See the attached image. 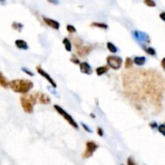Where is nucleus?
Segmentation results:
<instances>
[{
	"label": "nucleus",
	"instance_id": "nucleus-1",
	"mask_svg": "<svg viewBox=\"0 0 165 165\" xmlns=\"http://www.w3.org/2000/svg\"><path fill=\"white\" fill-rule=\"evenodd\" d=\"M34 86L32 81L28 79H14L9 81V87L17 93H28Z\"/></svg>",
	"mask_w": 165,
	"mask_h": 165
},
{
	"label": "nucleus",
	"instance_id": "nucleus-2",
	"mask_svg": "<svg viewBox=\"0 0 165 165\" xmlns=\"http://www.w3.org/2000/svg\"><path fill=\"white\" fill-rule=\"evenodd\" d=\"M35 103L36 102L32 93H24L20 97V104L22 105L23 111L27 114H32Z\"/></svg>",
	"mask_w": 165,
	"mask_h": 165
},
{
	"label": "nucleus",
	"instance_id": "nucleus-3",
	"mask_svg": "<svg viewBox=\"0 0 165 165\" xmlns=\"http://www.w3.org/2000/svg\"><path fill=\"white\" fill-rule=\"evenodd\" d=\"M53 107L55 108V110L57 111L58 114H59L61 117L64 118L65 119V121H66L69 125L72 126V127H73V128H75V129H78V124L77 123V122H76V121L73 119V118L70 115H69L62 107H60V105H53Z\"/></svg>",
	"mask_w": 165,
	"mask_h": 165
},
{
	"label": "nucleus",
	"instance_id": "nucleus-4",
	"mask_svg": "<svg viewBox=\"0 0 165 165\" xmlns=\"http://www.w3.org/2000/svg\"><path fill=\"white\" fill-rule=\"evenodd\" d=\"M106 63L109 68L112 69L118 70L122 67L123 59L118 56H108L106 58Z\"/></svg>",
	"mask_w": 165,
	"mask_h": 165
},
{
	"label": "nucleus",
	"instance_id": "nucleus-5",
	"mask_svg": "<svg viewBox=\"0 0 165 165\" xmlns=\"http://www.w3.org/2000/svg\"><path fill=\"white\" fill-rule=\"evenodd\" d=\"M98 148V145L93 141H87L85 143V150L83 152L82 157L85 159L92 157L93 153Z\"/></svg>",
	"mask_w": 165,
	"mask_h": 165
},
{
	"label": "nucleus",
	"instance_id": "nucleus-6",
	"mask_svg": "<svg viewBox=\"0 0 165 165\" xmlns=\"http://www.w3.org/2000/svg\"><path fill=\"white\" fill-rule=\"evenodd\" d=\"M35 98V102L43 104V105H48L51 103L50 96L42 92H35L32 93Z\"/></svg>",
	"mask_w": 165,
	"mask_h": 165
},
{
	"label": "nucleus",
	"instance_id": "nucleus-7",
	"mask_svg": "<svg viewBox=\"0 0 165 165\" xmlns=\"http://www.w3.org/2000/svg\"><path fill=\"white\" fill-rule=\"evenodd\" d=\"M36 70H37L38 73L40 74L41 77H43L44 78H45L46 80L48 81V83L50 84L52 86H53V88H54V89H56V88L57 87V83L55 82V81L53 80V78H52V77H51L49 74H48L47 72H45L44 70L42 68L40 67V65L39 66H36Z\"/></svg>",
	"mask_w": 165,
	"mask_h": 165
},
{
	"label": "nucleus",
	"instance_id": "nucleus-8",
	"mask_svg": "<svg viewBox=\"0 0 165 165\" xmlns=\"http://www.w3.org/2000/svg\"><path fill=\"white\" fill-rule=\"evenodd\" d=\"M133 35L135 40L139 43H149L150 42V38L145 32H139V31H134Z\"/></svg>",
	"mask_w": 165,
	"mask_h": 165
},
{
	"label": "nucleus",
	"instance_id": "nucleus-9",
	"mask_svg": "<svg viewBox=\"0 0 165 165\" xmlns=\"http://www.w3.org/2000/svg\"><path fill=\"white\" fill-rule=\"evenodd\" d=\"M93 50L92 45H84L81 46L80 48H78L76 49L77 51V54L78 56H80L81 57H85L86 56H88L91 53V51Z\"/></svg>",
	"mask_w": 165,
	"mask_h": 165
},
{
	"label": "nucleus",
	"instance_id": "nucleus-10",
	"mask_svg": "<svg viewBox=\"0 0 165 165\" xmlns=\"http://www.w3.org/2000/svg\"><path fill=\"white\" fill-rule=\"evenodd\" d=\"M43 20H44V22L45 23L46 25L48 26V27H50V28H52L53 29H54V30L57 31L60 29V23L57 22V20H52L50 18L45 17V16L43 17Z\"/></svg>",
	"mask_w": 165,
	"mask_h": 165
},
{
	"label": "nucleus",
	"instance_id": "nucleus-11",
	"mask_svg": "<svg viewBox=\"0 0 165 165\" xmlns=\"http://www.w3.org/2000/svg\"><path fill=\"white\" fill-rule=\"evenodd\" d=\"M79 67H80V71L81 73H84L86 75H91L93 73L92 67L89 65V63L80 62Z\"/></svg>",
	"mask_w": 165,
	"mask_h": 165
},
{
	"label": "nucleus",
	"instance_id": "nucleus-12",
	"mask_svg": "<svg viewBox=\"0 0 165 165\" xmlns=\"http://www.w3.org/2000/svg\"><path fill=\"white\" fill-rule=\"evenodd\" d=\"M15 44L18 49H21V50H28V44L25 40H16L15 41Z\"/></svg>",
	"mask_w": 165,
	"mask_h": 165
},
{
	"label": "nucleus",
	"instance_id": "nucleus-13",
	"mask_svg": "<svg viewBox=\"0 0 165 165\" xmlns=\"http://www.w3.org/2000/svg\"><path fill=\"white\" fill-rule=\"evenodd\" d=\"M0 85L4 89H8L9 87V81L1 71H0Z\"/></svg>",
	"mask_w": 165,
	"mask_h": 165
},
{
	"label": "nucleus",
	"instance_id": "nucleus-14",
	"mask_svg": "<svg viewBox=\"0 0 165 165\" xmlns=\"http://www.w3.org/2000/svg\"><path fill=\"white\" fill-rule=\"evenodd\" d=\"M146 60H147V59L145 57H135L133 60V62L138 66H142L145 64Z\"/></svg>",
	"mask_w": 165,
	"mask_h": 165
},
{
	"label": "nucleus",
	"instance_id": "nucleus-15",
	"mask_svg": "<svg viewBox=\"0 0 165 165\" xmlns=\"http://www.w3.org/2000/svg\"><path fill=\"white\" fill-rule=\"evenodd\" d=\"M109 70V66L108 65H104V66H100L96 69V73L98 76H102L105 74Z\"/></svg>",
	"mask_w": 165,
	"mask_h": 165
},
{
	"label": "nucleus",
	"instance_id": "nucleus-16",
	"mask_svg": "<svg viewBox=\"0 0 165 165\" xmlns=\"http://www.w3.org/2000/svg\"><path fill=\"white\" fill-rule=\"evenodd\" d=\"M91 27H94V28H101V29H104V30H106L108 29V25L105 24V23H98V22H93L90 24Z\"/></svg>",
	"mask_w": 165,
	"mask_h": 165
},
{
	"label": "nucleus",
	"instance_id": "nucleus-17",
	"mask_svg": "<svg viewBox=\"0 0 165 165\" xmlns=\"http://www.w3.org/2000/svg\"><path fill=\"white\" fill-rule=\"evenodd\" d=\"M63 44L65 46V50L67 52H71L72 51V44H71V41H70L68 38L65 37L64 40H63Z\"/></svg>",
	"mask_w": 165,
	"mask_h": 165
},
{
	"label": "nucleus",
	"instance_id": "nucleus-18",
	"mask_svg": "<svg viewBox=\"0 0 165 165\" xmlns=\"http://www.w3.org/2000/svg\"><path fill=\"white\" fill-rule=\"evenodd\" d=\"M106 48L109 50V52L111 53H116L118 52V50L117 47L111 42L106 43Z\"/></svg>",
	"mask_w": 165,
	"mask_h": 165
},
{
	"label": "nucleus",
	"instance_id": "nucleus-19",
	"mask_svg": "<svg viewBox=\"0 0 165 165\" xmlns=\"http://www.w3.org/2000/svg\"><path fill=\"white\" fill-rule=\"evenodd\" d=\"M11 28L13 30L18 31V32H21V30L23 28V24H22L21 23L19 22H13L11 24Z\"/></svg>",
	"mask_w": 165,
	"mask_h": 165
},
{
	"label": "nucleus",
	"instance_id": "nucleus-20",
	"mask_svg": "<svg viewBox=\"0 0 165 165\" xmlns=\"http://www.w3.org/2000/svg\"><path fill=\"white\" fill-rule=\"evenodd\" d=\"M73 44H74V47L75 48H80L81 46H82L83 45V40L81 39L80 37H76L73 38Z\"/></svg>",
	"mask_w": 165,
	"mask_h": 165
},
{
	"label": "nucleus",
	"instance_id": "nucleus-21",
	"mask_svg": "<svg viewBox=\"0 0 165 165\" xmlns=\"http://www.w3.org/2000/svg\"><path fill=\"white\" fill-rule=\"evenodd\" d=\"M134 62L133 60L130 57H127L125 60V69H129L133 67Z\"/></svg>",
	"mask_w": 165,
	"mask_h": 165
},
{
	"label": "nucleus",
	"instance_id": "nucleus-22",
	"mask_svg": "<svg viewBox=\"0 0 165 165\" xmlns=\"http://www.w3.org/2000/svg\"><path fill=\"white\" fill-rule=\"evenodd\" d=\"M144 51L147 54L150 56H155L156 53H155V50L153 48H151V47H148V48H144Z\"/></svg>",
	"mask_w": 165,
	"mask_h": 165
},
{
	"label": "nucleus",
	"instance_id": "nucleus-23",
	"mask_svg": "<svg viewBox=\"0 0 165 165\" xmlns=\"http://www.w3.org/2000/svg\"><path fill=\"white\" fill-rule=\"evenodd\" d=\"M143 3L145 5L150 7V8H155L156 6V3L154 0H143Z\"/></svg>",
	"mask_w": 165,
	"mask_h": 165
},
{
	"label": "nucleus",
	"instance_id": "nucleus-24",
	"mask_svg": "<svg viewBox=\"0 0 165 165\" xmlns=\"http://www.w3.org/2000/svg\"><path fill=\"white\" fill-rule=\"evenodd\" d=\"M66 29H67L68 32L70 33V34H73V33H75L77 32V29L74 26L71 25V24H68L66 26Z\"/></svg>",
	"mask_w": 165,
	"mask_h": 165
},
{
	"label": "nucleus",
	"instance_id": "nucleus-25",
	"mask_svg": "<svg viewBox=\"0 0 165 165\" xmlns=\"http://www.w3.org/2000/svg\"><path fill=\"white\" fill-rule=\"evenodd\" d=\"M70 61L72 63H73V64H75V65H79V64H80V60H79L78 57L75 55H73L71 57V58H70Z\"/></svg>",
	"mask_w": 165,
	"mask_h": 165
},
{
	"label": "nucleus",
	"instance_id": "nucleus-26",
	"mask_svg": "<svg viewBox=\"0 0 165 165\" xmlns=\"http://www.w3.org/2000/svg\"><path fill=\"white\" fill-rule=\"evenodd\" d=\"M21 69H22V71L23 72V73H26V74H28V75L31 76V77H34V75H35V74H34V73H33V72H32L30 69H28V68L23 67Z\"/></svg>",
	"mask_w": 165,
	"mask_h": 165
},
{
	"label": "nucleus",
	"instance_id": "nucleus-27",
	"mask_svg": "<svg viewBox=\"0 0 165 165\" xmlns=\"http://www.w3.org/2000/svg\"><path fill=\"white\" fill-rule=\"evenodd\" d=\"M158 130L160 134H162L163 136H165V124H161L158 127Z\"/></svg>",
	"mask_w": 165,
	"mask_h": 165
},
{
	"label": "nucleus",
	"instance_id": "nucleus-28",
	"mask_svg": "<svg viewBox=\"0 0 165 165\" xmlns=\"http://www.w3.org/2000/svg\"><path fill=\"white\" fill-rule=\"evenodd\" d=\"M81 127H83V129L86 131V132H89V133H93V130H91L90 128V127H88L85 123H81Z\"/></svg>",
	"mask_w": 165,
	"mask_h": 165
},
{
	"label": "nucleus",
	"instance_id": "nucleus-29",
	"mask_svg": "<svg viewBox=\"0 0 165 165\" xmlns=\"http://www.w3.org/2000/svg\"><path fill=\"white\" fill-rule=\"evenodd\" d=\"M127 163V165H138L137 163H136V162H135V160H134L131 156H130V157L128 158Z\"/></svg>",
	"mask_w": 165,
	"mask_h": 165
},
{
	"label": "nucleus",
	"instance_id": "nucleus-30",
	"mask_svg": "<svg viewBox=\"0 0 165 165\" xmlns=\"http://www.w3.org/2000/svg\"><path fill=\"white\" fill-rule=\"evenodd\" d=\"M97 134H98L99 136H101V137H102L103 135H104V131H103L102 128L98 127L97 128Z\"/></svg>",
	"mask_w": 165,
	"mask_h": 165
},
{
	"label": "nucleus",
	"instance_id": "nucleus-31",
	"mask_svg": "<svg viewBox=\"0 0 165 165\" xmlns=\"http://www.w3.org/2000/svg\"><path fill=\"white\" fill-rule=\"evenodd\" d=\"M48 2L52 3V4H54V5H58L60 3L59 0H48Z\"/></svg>",
	"mask_w": 165,
	"mask_h": 165
},
{
	"label": "nucleus",
	"instance_id": "nucleus-32",
	"mask_svg": "<svg viewBox=\"0 0 165 165\" xmlns=\"http://www.w3.org/2000/svg\"><path fill=\"white\" fill-rule=\"evenodd\" d=\"M149 126H150L152 128V129H155V128L158 127L157 123H155V122H153V123H151L150 124H149Z\"/></svg>",
	"mask_w": 165,
	"mask_h": 165
},
{
	"label": "nucleus",
	"instance_id": "nucleus-33",
	"mask_svg": "<svg viewBox=\"0 0 165 165\" xmlns=\"http://www.w3.org/2000/svg\"><path fill=\"white\" fill-rule=\"evenodd\" d=\"M160 18L163 21H164L165 22V12H161L160 14Z\"/></svg>",
	"mask_w": 165,
	"mask_h": 165
},
{
	"label": "nucleus",
	"instance_id": "nucleus-34",
	"mask_svg": "<svg viewBox=\"0 0 165 165\" xmlns=\"http://www.w3.org/2000/svg\"><path fill=\"white\" fill-rule=\"evenodd\" d=\"M161 66L165 69V57L163 58L162 60H161Z\"/></svg>",
	"mask_w": 165,
	"mask_h": 165
},
{
	"label": "nucleus",
	"instance_id": "nucleus-35",
	"mask_svg": "<svg viewBox=\"0 0 165 165\" xmlns=\"http://www.w3.org/2000/svg\"><path fill=\"white\" fill-rule=\"evenodd\" d=\"M90 116H91V118H95V116L93 115V114H90Z\"/></svg>",
	"mask_w": 165,
	"mask_h": 165
},
{
	"label": "nucleus",
	"instance_id": "nucleus-36",
	"mask_svg": "<svg viewBox=\"0 0 165 165\" xmlns=\"http://www.w3.org/2000/svg\"><path fill=\"white\" fill-rule=\"evenodd\" d=\"M6 0H0V2H1V3H3V2H5Z\"/></svg>",
	"mask_w": 165,
	"mask_h": 165
},
{
	"label": "nucleus",
	"instance_id": "nucleus-37",
	"mask_svg": "<svg viewBox=\"0 0 165 165\" xmlns=\"http://www.w3.org/2000/svg\"><path fill=\"white\" fill-rule=\"evenodd\" d=\"M122 165H123V164H122Z\"/></svg>",
	"mask_w": 165,
	"mask_h": 165
}]
</instances>
